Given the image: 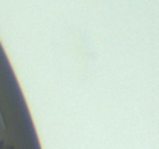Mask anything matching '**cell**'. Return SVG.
<instances>
[{
  "label": "cell",
  "mask_w": 159,
  "mask_h": 149,
  "mask_svg": "<svg viewBox=\"0 0 159 149\" xmlns=\"http://www.w3.org/2000/svg\"><path fill=\"white\" fill-rule=\"evenodd\" d=\"M6 148H7V149H14L13 145H8V147H6V145H4V142H3V141H0V149H6Z\"/></svg>",
  "instance_id": "cell-1"
}]
</instances>
